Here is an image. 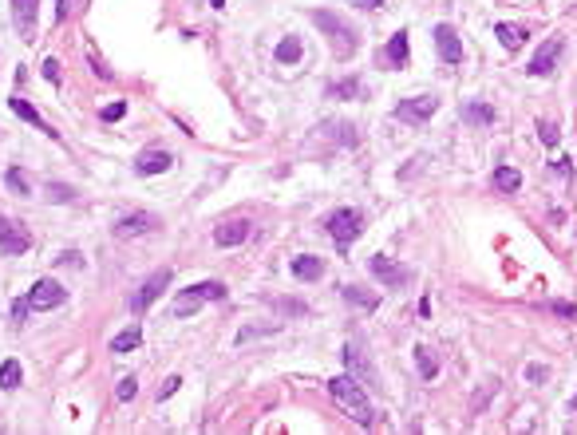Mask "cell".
<instances>
[{
  "mask_svg": "<svg viewBox=\"0 0 577 435\" xmlns=\"http://www.w3.org/2000/svg\"><path fill=\"white\" fill-rule=\"evenodd\" d=\"M344 364H348V372H352L360 384H376V368L368 364V356H364V348H360V340L344 348Z\"/></svg>",
  "mask_w": 577,
  "mask_h": 435,
  "instance_id": "obj_16",
  "label": "cell"
},
{
  "mask_svg": "<svg viewBox=\"0 0 577 435\" xmlns=\"http://www.w3.org/2000/svg\"><path fill=\"white\" fill-rule=\"evenodd\" d=\"M277 309H285V313H297V317H301V313H308L301 301H277Z\"/></svg>",
  "mask_w": 577,
  "mask_h": 435,
  "instance_id": "obj_40",
  "label": "cell"
},
{
  "mask_svg": "<svg viewBox=\"0 0 577 435\" xmlns=\"http://www.w3.org/2000/svg\"><path fill=\"white\" fill-rule=\"evenodd\" d=\"M435 48H439V56H443L451 67L463 64V44H459V32H455L451 24H435Z\"/></svg>",
  "mask_w": 577,
  "mask_h": 435,
  "instance_id": "obj_14",
  "label": "cell"
},
{
  "mask_svg": "<svg viewBox=\"0 0 577 435\" xmlns=\"http://www.w3.org/2000/svg\"><path fill=\"white\" fill-rule=\"evenodd\" d=\"M328 396H332L344 412H352V419L360 427H376V408L368 403V396H364V388H360L356 376H332V380H328Z\"/></svg>",
  "mask_w": 577,
  "mask_h": 435,
  "instance_id": "obj_1",
  "label": "cell"
},
{
  "mask_svg": "<svg viewBox=\"0 0 577 435\" xmlns=\"http://www.w3.org/2000/svg\"><path fill=\"white\" fill-rule=\"evenodd\" d=\"M36 4L40 0H12V24H16V36L24 44L36 40Z\"/></svg>",
  "mask_w": 577,
  "mask_h": 435,
  "instance_id": "obj_13",
  "label": "cell"
},
{
  "mask_svg": "<svg viewBox=\"0 0 577 435\" xmlns=\"http://www.w3.org/2000/svg\"><path fill=\"white\" fill-rule=\"evenodd\" d=\"M28 309H32V305H28V297H24V301H12V321H16V324H24Z\"/></svg>",
  "mask_w": 577,
  "mask_h": 435,
  "instance_id": "obj_38",
  "label": "cell"
},
{
  "mask_svg": "<svg viewBox=\"0 0 577 435\" xmlns=\"http://www.w3.org/2000/svg\"><path fill=\"white\" fill-rule=\"evenodd\" d=\"M297 60H301V40H297V36H285V40H281V44H277V64H297Z\"/></svg>",
  "mask_w": 577,
  "mask_h": 435,
  "instance_id": "obj_27",
  "label": "cell"
},
{
  "mask_svg": "<svg viewBox=\"0 0 577 435\" xmlns=\"http://www.w3.org/2000/svg\"><path fill=\"white\" fill-rule=\"evenodd\" d=\"M206 301H225V285L222 281H202V285H190L174 297V317H190Z\"/></svg>",
  "mask_w": 577,
  "mask_h": 435,
  "instance_id": "obj_4",
  "label": "cell"
},
{
  "mask_svg": "<svg viewBox=\"0 0 577 435\" xmlns=\"http://www.w3.org/2000/svg\"><path fill=\"white\" fill-rule=\"evenodd\" d=\"M495 190H502V194L522 190V175H518L514 166H498V170H495Z\"/></svg>",
  "mask_w": 577,
  "mask_h": 435,
  "instance_id": "obj_23",
  "label": "cell"
},
{
  "mask_svg": "<svg viewBox=\"0 0 577 435\" xmlns=\"http://www.w3.org/2000/svg\"><path fill=\"white\" fill-rule=\"evenodd\" d=\"M340 297H344L348 305L364 309V313H372V309L380 305V297H376V293H364V289H360V285H340Z\"/></svg>",
  "mask_w": 577,
  "mask_h": 435,
  "instance_id": "obj_21",
  "label": "cell"
},
{
  "mask_svg": "<svg viewBox=\"0 0 577 435\" xmlns=\"http://www.w3.org/2000/svg\"><path fill=\"white\" fill-rule=\"evenodd\" d=\"M178 388H182V376H170V380H166V384L159 388V400H166V396H174Z\"/></svg>",
  "mask_w": 577,
  "mask_h": 435,
  "instance_id": "obj_37",
  "label": "cell"
},
{
  "mask_svg": "<svg viewBox=\"0 0 577 435\" xmlns=\"http://www.w3.org/2000/svg\"><path fill=\"white\" fill-rule=\"evenodd\" d=\"M368 269H372L376 281H384L387 289H403V285H411V281H416L411 265H403V261H396V258H384V254H376V258L368 261Z\"/></svg>",
  "mask_w": 577,
  "mask_h": 435,
  "instance_id": "obj_5",
  "label": "cell"
},
{
  "mask_svg": "<svg viewBox=\"0 0 577 435\" xmlns=\"http://www.w3.org/2000/svg\"><path fill=\"white\" fill-rule=\"evenodd\" d=\"M135 396H139V380H135V376H123V380H119V388H115V400H135Z\"/></svg>",
  "mask_w": 577,
  "mask_h": 435,
  "instance_id": "obj_30",
  "label": "cell"
},
{
  "mask_svg": "<svg viewBox=\"0 0 577 435\" xmlns=\"http://www.w3.org/2000/svg\"><path fill=\"white\" fill-rule=\"evenodd\" d=\"M435 111H439V99L435 96H411V99H400L396 119H400V123H427Z\"/></svg>",
  "mask_w": 577,
  "mask_h": 435,
  "instance_id": "obj_10",
  "label": "cell"
},
{
  "mask_svg": "<svg viewBox=\"0 0 577 435\" xmlns=\"http://www.w3.org/2000/svg\"><path fill=\"white\" fill-rule=\"evenodd\" d=\"M530 380H534V384H538V380H545V376H550V372L545 368H538V364H530V372H526Z\"/></svg>",
  "mask_w": 577,
  "mask_h": 435,
  "instance_id": "obj_41",
  "label": "cell"
},
{
  "mask_svg": "<svg viewBox=\"0 0 577 435\" xmlns=\"http://www.w3.org/2000/svg\"><path fill=\"white\" fill-rule=\"evenodd\" d=\"M139 344H143V328H139V324H127V328H123L119 337H111V353H115V356L135 353Z\"/></svg>",
  "mask_w": 577,
  "mask_h": 435,
  "instance_id": "obj_20",
  "label": "cell"
},
{
  "mask_svg": "<svg viewBox=\"0 0 577 435\" xmlns=\"http://www.w3.org/2000/svg\"><path fill=\"white\" fill-rule=\"evenodd\" d=\"M416 364H419V376H423V380H435V376H439V364H435V356L427 353V348H419V344H416Z\"/></svg>",
  "mask_w": 577,
  "mask_h": 435,
  "instance_id": "obj_29",
  "label": "cell"
},
{
  "mask_svg": "<svg viewBox=\"0 0 577 435\" xmlns=\"http://www.w3.org/2000/svg\"><path fill=\"white\" fill-rule=\"evenodd\" d=\"M20 380H24L20 360H4V364H0V388H4V392H12V388H20Z\"/></svg>",
  "mask_w": 577,
  "mask_h": 435,
  "instance_id": "obj_26",
  "label": "cell"
},
{
  "mask_svg": "<svg viewBox=\"0 0 577 435\" xmlns=\"http://www.w3.org/2000/svg\"><path fill=\"white\" fill-rule=\"evenodd\" d=\"M4 182H8V190L20 194V198L32 194V182H28V175H24V166H8V170H4Z\"/></svg>",
  "mask_w": 577,
  "mask_h": 435,
  "instance_id": "obj_25",
  "label": "cell"
},
{
  "mask_svg": "<svg viewBox=\"0 0 577 435\" xmlns=\"http://www.w3.org/2000/svg\"><path fill=\"white\" fill-rule=\"evenodd\" d=\"M384 67H392V71H400V67H407V32H396L392 40H387V48H380V56H376Z\"/></svg>",
  "mask_w": 577,
  "mask_h": 435,
  "instance_id": "obj_15",
  "label": "cell"
},
{
  "mask_svg": "<svg viewBox=\"0 0 577 435\" xmlns=\"http://www.w3.org/2000/svg\"><path fill=\"white\" fill-rule=\"evenodd\" d=\"M495 36H498V44H502L506 52H518L522 44H526V28H518V24H498Z\"/></svg>",
  "mask_w": 577,
  "mask_h": 435,
  "instance_id": "obj_22",
  "label": "cell"
},
{
  "mask_svg": "<svg viewBox=\"0 0 577 435\" xmlns=\"http://www.w3.org/2000/svg\"><path fill=\"white\" fill-rule=\"evenodd\" d=\"M249 222H245V218H238V222H222V226L214 230V242L218 245H241L245 242V238H249Z\"/></svg>",
  "mask_w": 577,
  "mask_h": 435,
  "instance_id": "obj_17",
  "label": "cell"
},
{
  "mask_svg": "<svg viewBox=\"0 0 577 435\" xmlns=\"http://www.w3.org/2000/svg\"><path fill=\"white\" fill-rule=\"evenodd\" d=\"M356 8H380V4H384V0H352Z\"/></svg>",
  "mask_w": 577,
  "mask_h": 435,
  "instance_id": "obj_43",
  "label": "cell"
},
{
  "mask_svg": "<svg viewBox=\"0 0 577 435\" xmlns=\"http://www.w3.org/2000/svg\"><path fill=\"white\" fill-rule=\"evenodd\" d=\"M40 71H44V80H48V83H60V64H56V60H44Z\"/></svg>",
  "mask_w": 577,
  "mask_h": 435,
  "instance_id": "obj_35",
  "label": "cell"
},
{
  "mask_svg": "<svg viewBox=\"0 0 577 435\" xmlns=\"http://www.w3.org/2000/svg\"><path fill=\"white\" fill-rule=\"evenodd\" d=\"M67 301V289L60 285V281H52V277H40L32 289H28V305L36 309V313H44V309H60Z\"/></svg>",
  "mask_w": 577,
  "mask_h": 435,
  "instance_id": "obj_8",
  "label": "cell"
},
{
  "mask_svg": "<svg viewBox=\"0 0 577 435\" xmlns=\"http://www.w3.org/2000/svg\"><path fill=\"white\" fill-rule=\"evenodd\" d=\"M293 277H301V281H321L324 277V258H317V254L293 258Z\"/></svg>",
  "mask_w": 577,
  "mask_h": 435,
  "instance_id": "obj_19",
  "label": "cell"
},
{
  "mask_svg": "<svg viewBox=\"0 0 577 435\" xmlns=\"http://www.w3.org/2000/svg\"><path fill=\"white\" fill-rule=\"evenodd\" d=\"M324 230L332 234V242H337V249H348V245L364 234V214L352 206H340L328 214V222H324Z\"/></svg>",
  "mask_w": 577,
  "mask_h": 435,
  "instance_id": "obj_3",
  "label": "cell"
},
{
  "mask_svg": "<svg viewBox=\"0 0 577 435\" xmlns=\"http://www.w3.org/2000/svg\"><path fill=\"white\" fill-rule=\"evenodd\" d=\"M8 107H12V111L20 115V119H24V123H32L36 131H44V135H48V139H60V131H52L48 123H44V119H40V111H36L32 103H28V99H8Z\"/></svg>",
  "mask_w": 577,
  "mask_h": 435,
  "instance_id": "obj_18",
  "label": "cell"
},
{
  "mask_svg": "<svg viewBox=\"0 0 577 435\" xmlns=\"http://www.w3.org/2000/svg\"><path fill=\"white\" fill-rule=\"evenodd\" d=\"M210 4H214V8H225V0H210Z\"/></svg>",
  "mask_w": 577,
  "mask_h": 435,
  "instance_id": "obj_44",
  "label": "cell"
},
{
  "mask_svg": "<svg viewBox=\"0 0 577 435\" xmlns=\"http://www.w3.org/2000/svg\"><path fill=\"white\" fill-rule=\"evenodd\" d=\"M67 12H71V0H60V8H56V20H67Z\"/></svg>",
  "mask_w": 577,
  "mask_h": 435,
  "instance_id": "obj_42",
  "label": "cell"
},
{
  "mask_svg": "<svg viewBox=\"0 0 577 435\" xmlns=\"http://www.w3.org/2000/svg\"><path fill=\"white\" fill-rule=\"evenodd\" d=\"M162 222H159V214H150V210H135V214H123L119 222H115V238H143V234H155Z\"/></svg>",
  "mask_w": 577,
  "mask_h": 435,
  "instance_id": "obj_7",
  "label": "cell"
},
{
  "mask_svg": "<svg viewBox=\"0 0 577 435\" xmlns=\"http://www.w3.org/2000/svg\"><path fill=\"white\" fill-rule=\"evenodd\" d=\"M463 119H466V123H482V127H490V123H495V107H486V103H466Z\"/></svg>",
  "mask_w": 577,
  "mask_h": 435,
  "instance_id": "obj_28",
  "label": "cell"
},
{
  "mask_svg": "<svg viewBox=\"0 0 577 435\" xmlns=\"http://www.w3.org/2000/svg\"><path fill=\"white\" fill-rule=\"evenodd\" d=\"M550 309H554L558 317H565V321H577V305H574V301H554Z\"/></svg>",
  "mask_w": 577,
  "mask_h": 435,
  "instance_id": "obj_34",
  "label": "cell"
},
{
  "mask_svg": "<svg viewBox=\"0 0 577 435\" xmlns=\"http://www.w3.org/2000/svg\"><path fill=\"white\" fill-rule=\"evenodd\" d=\"M538 135L545 146H558V123H538Z\"/></svg>",
  "mask_w": 577,
  "mask_h": 435,
  "instance_id": "obj_33",
  "label": "cell"
},
{
  "mask_svg": "<svg viewBox=\"0 0 577 435\" xmlns=\"http://www.w3.org/2000/svg\"><path fill=\"white\" fill-rule=\"evenodd\" d=\"M356 96H364V83L356 80H337V83H328V99H356Z\"/></svg>",
  "mask_w": 577,
  "mask_h": 435,
  "instance_id": "obj_24",
  "label": "cell"
},
{
  "mask_svg": "<svg viewBox=\"0 0 577 435\" xmlns=\"http://www.w3.org/2000/svg\"><path fill=\"white\" fill-rule=\"evenodd\" d=\"M308 20H313L321 32H328L337 60H348V56L360 48V32H356V28H352L344 16H337V12H324V8H313V12H308Z\"/></svg>",
  "mask_w": 577,
  "mask_h": 435,
  "instance_id": "obj_2",
  "label": "cell"
},
{
  "mask_svg": "<svg viewBox=\"0 0 577 435\" xmlns=\"http://www.w3.org/2000/svg\"><path fill=\"white\" fill-rule=\"evenodd\" d=\"M261 333H277V324H269V328H241V333H238V344H245V340L261 337Z\"/></svg>",
  "mask_w": 577,
  "mask_h": 435,
  "instance_id": "obj_36",
  "label": "cell"
},
{
  "mask_svg": "<svg viewBox=\"0 0 577 435\" xmlns=\"http://www.w3.org/2000/svg\"><path fill=\"white\" fill-rule=\"evenodd\" d=\"M561 52H565V40L561 36H550L542 48H538V56L530 60V76H554L558 71V60H561Z\"/></svg>",
  "mask_w": 577,
  "mask_h": 435,
  "instance_id": "obj_11",
  "label": "cell"
},
{
  "mask_svg": "<svg viewBox=\"0 0 577 435\" xmlns=\"http://www.w3.org/2000/svg\"><path fill=\"white\" fill-rule=\"evenodd\" d=\"M71 198H76L71 186H60V182H52L48 186V202H71Z\"/></svg>",
  "mask_w": 577,
  "mask_h": 435,
  "instance_id": "obj_32",
  "label": "cell"
},
{
  "mask_svg": "<svg viewBox=\"0 0 577 435\" xmlns=\"http://www.w3.org/2000/svg\"><path fill=\"white\" fill-rule=\"evenodd\" d=\"M28 245H32V234L20 226V222L0 214V254L4 258H20V254H28Z\"/></svg>",
  "mask_w": 577,
  "mask_h": 435,
  "instance_id": "obj_6",
  "label": "cell"
},
{
  "mask_svg": "<svg viewBox=\"0 0 577 435\" xmlns=\"http://www.w3.org/2000/svg\"><path fill=\"white\" fill-rule=\"evenodd\" d=\"M170 277H174L170 269H159V274L146 277L143 285H139V293H131V313H146V309L159 301V293L170 285Z\"/></svg>",
  "mask_w": 577,
  "mask_h": 435,
  "instance_id": "obj_9",
  "label": "cell"
},
{
  "mask_svg": "<svg viewBox=\"0 0 577 435\" xmlns=\"http://www.w3.org/2000/svg\"><path fill=\"white\" fill-rule=\"evenodd\" d=\"M99 115H103V123H119V119L127 115V103H123V99H115V103H107Z\"/></svg>",
  "mask_w": 577,
  "mask_h": 435,
  "instance_id": "obj_31",
  "label": "cell"
},
{
  "mask_svg": "<svg viewBox=\"0 0 577 435\" xmlns=\"http://www.w3.org/2000/svg\"><path fill=\"white\" fill-rule=\"evenodd\" d=\"M170 166H174V155H170L166 146H146V150H139V159H135V170L143 178L162 175V170H170Z\"/></svg>",
  "mask_w": 577,
  "mask_h": 435,
  "instance_id": "obj_12",
  "label": "cell"
},
{
  "mask_svg": "<svg viewBox=\"0 0 577 435\" xmlns=\"http://www.w3.org/2000/svg\"><path fill=\"white\" fill-rule=\"evenodd\" d=\"M554 170H558L561 178H569V175H574V162H569V159H554Z\"/></svg>",
  "mask_w": 577,
  "mask_h": 435,
  "instance_id": "obj_39",
  "label": "cell"
}]
</instances>
